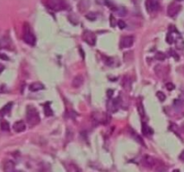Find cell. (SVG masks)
I'll list each match as a JSON object with an SVG mask.
<instances>
[{
    "instance_id": "21",
    "label": "cell",
    "mask_w": 184,
    "mask_h": 172,
    "mask_svg": "<svg viewBox=\"0 0 184 172\" xmlns=\"http://www.w3.org/2000/svg\"><path fill=\"white\" fill-rule=\"evenodd\" d=\"M166 42L168 43V44H172V43H174V35H173V33H168L167 34V36H166Z\"/></svg>"
},
{
    "instance_id": "17",
    "label": "cell",
    "mask_w": 184,
    "mask_h": 172,
    "mask_svg": "<svg viewBox=\"0 0 184 172\" xmlns=\"http://www.w3.org/2000/svg\"><path fill=\"white\" fill-rule=\"evenodd\" d=\"M175 45H176V48L178 50H184V41L181 37H179L176 40V44Z\"/></svg>"
},
{
    "instance_id": "10",
    "label": "cell",
    "mask_w": 184,
    "mask_h": 172,
    "mask_svg": "<svg viewBox=\"0 0 184 172\" xmlns=\"http://www.w3.org/2000/svg\"><path fill=\"white\" fill-rule=\"evenodd\" d=\"M83 83H84V77H83V75H81V74H78V75H76L73 79V81H72V86L74 88H79L80 86H82Z\"/></svg>"
},
{
    "instance_id": "5",
    "label": "cell",
    "mask_w": 184,
    "mask_h": 172,
    "mask_svg": "<svg viewBox=\"0 0 184 172\" xmlns=\"http://www.w3.org/2000/svg\"><path fill=\"white\" fill-rule=\"evenodd\" d=\"M142 164L145 168L152 169L156 164V160L150 155H145L142 158Z\"/></svg>"
},
{
    "instance_id": "7",
    "label": "cell",
    "mask_w": 184,
    "mask_h": 172,
    "mask_svg": "<svg viewBox=\"0 0 184 172\" xmlns=\"http://www.w3.org/2000/svg\"><path fill=\"white\" fill-rule=\"evenodd\" d=\"M134 44L133 36H125L121 41V49H128L130 48Z\"/></svg>"
},
{
    "instance_id": "32",
    "label": "cell",
    "mask_w": 184,
    "mask_h": 172,
    "mask_svg": "<svg viewBox=\"0 0 184 172\" xmlns=\"http://www.w3.org/2000/svg\"><path fill=\"white\" fill-rule=\"evenodd\" d=\"M4 69H5V66H4L2 64H0V73H1V72H3Z\"/></svg>"
},
{
    "instance_id": "13",
    "label": "cell",
    "mask_w": 184,
    "mask_h": 172,
    "mask_svg": "<svg viewBox=\"0 0 184 172\" xmlns=\"http://www.w3.org/2000/svg\"><path fill=\"white\" fill-rule=\"evenodd\" d=\"M44 89V85L41 83V82H32L31 84H30L29 86V90L31 91H41V90H43Z\"/></svg>"
},
{
    "instance_id": "27",
    "label": "cell",
    "mask_w": 184,
    "mask_h": 172,
    "mask_svg": "<svg viewBox=\"0 0 184 172\" xmlns=\"http://www.w3.org/2000/svg\"><path fill=\"white\" fill-rule=\"evenodd\" d=\"M86 18L87 19H89V20L93 21L96 19V16H95V14H92V13H90V14H86Z\"/></svg>"
},
{
    "instance_id": "19",
    "label": "cell",
    "mask_w": 184,
    "mask_h": 172,
    "mask_svg": "<svg viewBox=\"0 0 184 172\" xmlns=\"http://www.w3.org/2000/svg\"><path fill=\"white\" fill-rule=\"evenodd\" d=\"M1 129L4 131H8L9 130V123L7 121H2L0 124Z\"/></svg>"
},
{
    "instance_id": "1",
    "label": "cell",
    "mask_w": 184,
    "mask_h": 172,
    "mask_svg": "<svg viewBox=\"0 0 184 172\" xmlns=\"http://www.w3.org/2000/svg\"><path fill=\"white\" fill-rule=\"evenodd\" d=\"M26 119L28 124L33 126H36L38 125L40 121H41V118H40V115H39V112L37 111V110L32 107V106H29L27 108V116H26Z\"/></svg>"
},
{
    "instance_id": "31",
    "label": "cell",
    "mask_w": 184,
    "mask_h": 172,
    "mask_svg": "<svg viewBox=\"0 0 184 172\" xmlns=\"http://www.w3.org/2000/svg\"><path fill=\"white\" fill-rule=\"evenodd\" d=\"M179 159L181 160V161H182L184 162V150L182 152V153L180 154V156H179Z\"/></svg>"
},
{
    "instance_id": "30",
    "label": "cell",
    "mask_w": 184,
    "mask_h": 172,
    "mask_svg": "<svg viewBox=\"0 0 184 172\" xmlns=\"http://www.w3.org/2000/svg\"><path fill=\"white\" fill-rule=\"evenodd\" d=\"M112 95H113V91L112 90H108L107 91V96H108V98L109 99H112Z\"/></svg>"
},
{
    "instance_id": "24",
    "label": "cell",
    "mask_w": 184,
    "mask_h": 172,
    "mask_svg": "<svg viewBox=\"0 0 184 172\" xmlns=\"http://www.w3.org/2000/svg\"><path fill=\"white\" fill-rule=\"evenodd\" d=\"M165 87H166V89H167L168 91H173V90L175 89L174 84V83H172V82H167L166 85H165Z\"/></svg>"
},
{
    "instance_id": "9",
    "label": "cell",
    "mask_w": 184,
    "mask_h": 172,
    "mask_svg": "<svg viewBox=\"0 0 184 172\" xmlns=\"http://www.w3.org/2000/svg\"><path fill=\"white\" fill-rule=\"evenodd\" d=\"M120 98H117V99H114V100H110L108 101V109L109 110H111L112 112L117 111L118 110V107H119V104H120V101H119Z\"/></svg>"
},
{
    "instance_id": "23",
    "label": "cell",
    "mask_w": 184,
    "mask_h": 172,
    "mask_svg": "<svg viewBox=\"0 0 184 172\" xmlns=\"http://www.w3.org/2000/svg\"><path fill=\"white\" fill-rule=\"evenodd\" d=\"M116 13H117L119 15H121V16H124V15H126L127 11H126V9H125L124 7H119V8H117Z\"/></svg>"
},
{
    "instance_id": "6",
    "label": "cell",
    "mask_w": 184,
    "mask_h": 172,
    "mask_svg": "<svg viewBox=\"0 0 184 172\" xmlns=\"http://www.w3.org/2000/svg\"><path fill=\"white\" fill-rule=\"evenodd\" d=\"M182 6L180 5H177L175 3H173L169 6L168 9H167V14L170 17H174L178 14V13L181 11Z\"/></svg>"
},
{
    "instance_id": "11",
    "label": "cell",
    "mask_w": 184,
    "mask_h": 172,
    "mask_svg": "<svg viewBox=\"0 0 184 172\" xmlns=\"http://www.w3.org/2000/svg\"><path fill=\"white\" fill-rule=\"evenodd\" d=\"M13 128L16 133H21V132H23L26 129V126H25L23 121H16L14 124Z\"/></svg>"
},
{
    "instance_id": "29",
    "label": "cell",
    "mask_w": 184,
    "mask_h": 172,
    "mask_svg": "<svg viewBox=\"0 0 184 172\" xmlns=\"http://www.w3.org/2000/svg\"><path fill=\"white\" fill-rule=\"evenodd\" d=\"M170 54H171V55H172V56L174 57V58H175V59H176V60H179V56L177 55V53H176L175 51L173 50H170Z\"/></svg>"
},
{
    "instance_id": "16",
    "label": "cell",
    "mask_w": 184,
    "mask_h": 172,
    "mask_svg": "<svg viewBox=\"0 0 184 172\" xmlns=\"http://www.w3.org/2000/svg\"><path fill=\"white\" fill-rule=\"evenodd\" d=\"M122 85L126 90H130L131 89V81H130V79L128 78L127 76H125L124 79L122 80Z\"/></svg>"
},
{
    "instance_id": "25",
    "label": "cell",
    "mask_w": 184,
    "mask_h": 172,
    "mask_svg": "<svg viewBox=\"0 0 184 172\" xmlns=\"http://www.w3.org/2000/svg\"><path fill=\"white\" fill-rule=\"evenodd\" d=\"M118 26H119V28L120 29H121V30H123V29H125L126 28V22H124V21H118Z\"/></svg>"
},
{
    "instance_id": "20",
    "label": "cell",
    "mask_w": 184,
    "mask_h": 172,
    "mask_svg": "<svg viewBox=\"0 0 184 172\" xmlns=\"http://www.w3.org/2000/svg\"><path fill=\"white\" fill-rule=\"evenodd\" d=\"M131 134H132V135H133L134 138H135V139H136V140H137V142H139L140 144H142V145H145V144H144V141L142 140V139H141V137H140V136H139V135H138V134H137V133H135V132L131 130Z\"/></svg>"
},
{
    "instance_id": "4",
    "label": "cell",
    "mask_w": 184,
    "mask_h": 172,
    "mask_svg": "<svg viewBox=\"0 0 184 172\" xmlns=\"http://www.w3.org/2000/svg\"><path fill=\"white\" fill-rule=\"evenodd\" d=\"M83 40L85 41L87 44H89L90 46H94L95 43H96V36L92 31L85 30L83 34Z\"/></svg>"
},
{
    "instance_id": "14",
    "label": "cell",
    "mask_w": 184,
    "mask_h": 172,
    "mask_svg": "<svg viewBox=\"0 0 184 172\" xmlns=\"http://www.w3.org/2000/svg\"><path fill=\"white\" fill-rule=\"evenodd\" d=\"M142 133H143L144 135H149V134H153V130L146 125L145 122L142 123Z\"/></svg>"
},
{
    "instance_id": "26",
    "label": "cell",
    "mask_w": 184,
    "mask_h": 172,
    "mask_svg": "<svg viewBox=\"0 0 184 172\" xmlns=\"http://www.w3.org/2000/svg\"><path fill=\"white\" fill-rule=\"evenodd\" d=\"M138 112H139V114H140L141 117H145V111H144L142 104H139V105H138Z\"/></svg>"
},
{
    "instance_id": "18",
    "label": "cell",
    "mask_w": 184,
    "mask_h": 172,
    "mask_svg": "<svg viewBox=\"0 0 184 172\" xmlns=\"http://www.w3.org/2000/svg\"><path fill=\"white\" fill-rule=\"evenodd\" d=\"M155 58L159 61H164L166 58V56H165V54L163 53V52H157L155 54Z\"/></svg>"
},
{
    "instance_id": "3",
    "label": "cell",
    "mask_w": 184,
    "mask_h": 172,
    "mask_svg": "<svg viewBox=\"0 0 184 172\" xmlns=\"http://www.w3.org/2000/svg\"><path fill=\"white\" fill-rule=\"evenodd\" d=\"M46 5L50 9L55 12L64 10L67 7L64 0H47Z\"/></svg>"
},
{
    "instance_id": "8",
    "label": "cell",
    "mask_w": 184,
    "mask_h": 172,
    "mask_svg": "<svg viewBox=\"0 0 184 172\" xmlns=\"http://www.w3.org/2000/svg\"><path fill=\"white\" fill-rule=\"evenodd\" d=\"M146 7L148 12H154L159 8V1L158 0H147Z\"/></svg>"
},
{
    "instance_id": "12",
    "label": "cell",
    "mask_w": 184,
    "mask_h": 172,
    "mask_svg": "<svg viewBox=\"0 0 184 172\" xmlns=\"http://www.w3.org/2000/svg\"><path fill=\"white\" fill-rule=\"evenodd\" d=\"M4 171L5 172H17L15 170V165L12 161H7L4 165Z\"/></svg>"
},
{
    "instance_id": "2",
    "label": "cell",
    "mask_w": 184,
    "mask_h": 172,
    "mask_svg": "<svg viewBox=\"0 0 184 172\" xmlns=\"http://www.w3.org/2000/svg\"><path fill=\"white\" fill-rule=\"evenodd\" d=\"M23 41L25 43L34 46L36 43V37L34 36V34L32 33L31 30V28L29 26V24L24 23V27H23V37H22Z\"/></svg>"
},
{
    "instance_id": "34",
    "label": "cell",
    "mask_w": 184,
    "mask_h": 172,
    "mask_svg": "<svg viewBox=\"0 0 184 172\" xmlns=\"http://www.w3.org/2000/svg\"><path fill=\"white\" fill-rule=\"evenodd\" d=\"M17 172H23V171H17Z\"/></svg>"
},
{
    "instance_id": "22",
    "label": "cell",
    "mask_w": 184,
    "mask_h": 172,
    "mask_svg": "<svg viewBox=\"0 0 184 172\" xmlns=\"http://www.w3.org/2000/svg\"><path fill=\"white\" fill-rule=\"evenodd\" d=\"M156 97L158 98V100L160 101H164L165 99H166V96L164 95V93L162 92V91H157L156 92Z\"/></svg>"
},
{
    "instance_id": "15",
    "label": "cell",
    "mask_w": 184,
    "mask_h": 172,
    "mask_svg": "<svg viewBox=\"0 0 184 172\" xmlns=\"http://www.w3.org/2000/svg\"><path fill=\"white\" fill-rule=\"evenodd\" d=\"M44 114L46 117H51L53 115V111L51 108V103L50 102H46L44 104Z\"/></svg>"
},
{
    "instance_id": "28",
    "label": "cell",
    "mask_w": 184,
    "mask_h": 172,
    "mask_svg": "<svg viewBox=\"0 0 184 172\" xmlns=\"http://www.w3.org/2000/svg\"><path fill=\"white\" fill-rule=\"evenodd\" d=\"M110 21H111V26L112 27H115V25H116V22H115V17L113 16V14H111V16H110Z\"/></svg>"
},
{
    "instance_id": "33",
    "label": "cell",
    "mask_w": 184,
    "mask_h": 172,
    "mask_svg": "<svg viewBox=\"0 0 184 172\" xmlns=\"http://www.w3.org/2000/svg\"><path fill=\"white\" fill-rule=\"evenodd\" d=\"M174 172H180V170H174Z\"/></svg>"
}]
</instances>
